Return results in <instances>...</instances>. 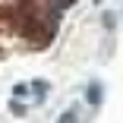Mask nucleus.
Here are the masks:
<instances>
[{
  "instance_id": "nucleus-1",
  "label": "nucleus",
  "mask_w": 123,
  "mask_h": 123,
  "mask_svg": "<svg viewBox=\"0 0 123 123\" xmlns=\"http://www.w3.org/2000/svg\"><path fill=\"white\" fill-rule=\"evenodd\" d=\"M16 22H19V10L16 6H0V29L16 32Z\"/></svg>"
},
{
  "instance_id": "nucleus-2",
  "label": "nucleus",
  "mask_w": 123,
  "mask_h": 123,
  "mask_svg": "<svg viewBox=\"0 0 123 123\" xmlns=\"http://www.w3.org/2000/svg\"><path fill=\"white\" fill-rule=\"evenodd\" d=\"M101 98H104L101 82H92V85H88V92H85V101H88L92 107H98V104H101Z\"/></svg>"
},
{
  "instance_id": "nucleus-3",
  "label": "nucleus",
  "mask_w": 123,
  "mask_h": 123,
  "mask_svg": "<svg viewBox=\"0 0 123 123\" xmlns=\"http://www.w3.org/2000/svg\"><path fill=\"white\" fill-rule=\"evenodd\" d=\"M35 92H38V101H44V95H47V88H51V85H47L44 79H35V82H29Z\"/></svg>"
},
{
  "instance_id": "nucleus-4",
  "label": "nucleus",
  "mask_w": 123,
  "mask_h": 123,
  "mask_svg": "<svg viewBox=\"0 0 123 123\" xmlns=\"http://www.w3.org/2000/svg\"><path fill=\"white\" fill-rule=\"evenodd\" d=\"M29 92H32V85H29V82H16V85H13V98H25Z\"/></svg>"
},
{
  "instance_id": "nucleus-5",
  "label": "nucleus",
  "mask_w": 123,
  "mask_h": 123,
  "mask_svg": "<svg viewBox=\"0 0 123 123\" xmlns=\"http://www.w3.org/2000/svg\"><path fill=\"white\" fill-rule=\"evenodd\" d=\"M57 123H79V114H76V107H69V111H63Z\"/></svg>"
},
{
  "instance_id": "nucleus-6",
  "label": "nucleus",
  "mask_w": 123,
  "mask_h": 123,
  "mask_svg": "<svg viewBox=\"0 0 123 123\" xmlns=\"http://www.w3.org/2000/svg\"><path fill=\"white\" fill-rule=\"evenodd\" d=\"M10 111H13L16 117H25V114H29V107H25V104H22V101H19V98H13V104H10Z\"/></svg>"
}]
</instances>
